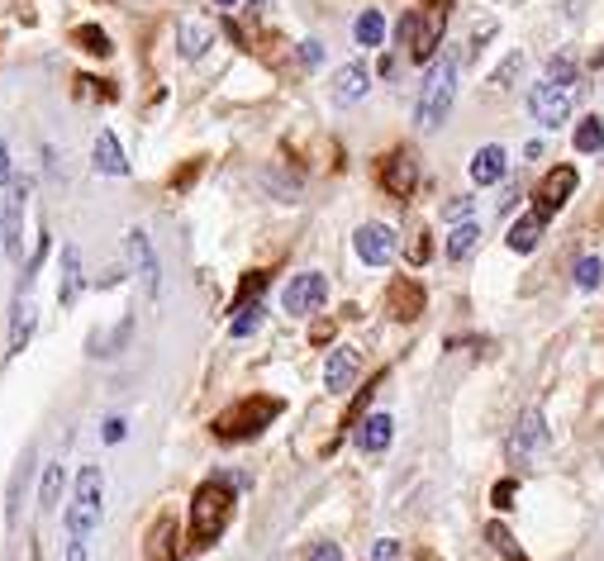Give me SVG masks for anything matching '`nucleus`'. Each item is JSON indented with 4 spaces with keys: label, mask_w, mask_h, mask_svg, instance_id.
Instances as JSON below:
<instances>
[{
    "label": "nucleus",
    "mask_w": 604,
    "mask_h": 561,
    "mask_svg": "<svg viewBox=\"0 0 604 561\" xmlns=\"http://www.w3.org/2000/svg\"><path fill=\"white\" fill-rule=\"evenodd\" d=\"M229 514H234V485H229V476H215V481L200 485L191 500V542L195 547H210L229 528Z\"/></svg>",
    "instance_id": "obj_1"
},
{
    "label": "nucleus",
    "mask_w": 604,
    "mask_h": 561,
    "mask_svg": "<svg viewBox=\"0 0 604 561\" xmlns=\"http://www.w3.org/2000/svg\"><path fill=\"white\" fill-rule=\"evenodd\" d=\"M452 96H457V62L438 58L424 77V91H419V105H414V124L419 129H438L452 110Z\"/></svg>",
    "instance_id": "obj_2"
},
{
    "label": "nucleus",
    "mask_w": 604,
    "mask_h": 561,
    "mask_svg": "<svg viewBox=\"0 0 604 561\" xmlns=\"http://www.w3.org/2000/svg\"><path fill=\"white\" fill-rule=\"evenodd\" d=\"M443 29H448V5H429L424 15H405L400 20V39L410 48L414 62H429L443 43Z\"/></svg>",
    "instance_id": "obj_3"
},
{
    "label": "nucleus",
    "mask_w": 604,
    "mask_h": 561,
    "mask_svg": "<svg viewBox=\"0 0 604 561\" xmlns=\"http://www.w3.org/2000/svg\"><path fill=\"white\" fill-rule=\"evenodd\" d=\"M276 414H281V400H243L238 409H229V414H219L215 419V433L219 438H253V433H262V428L272 424Z\"/></svg>",
    "instance_id": "obj_4"
},
{
    "label": "nucleus",
    "mask_w": 604,
    "mask_h": 561,
    "mask_svg": "<svg viewBox=\"0 0 604 561\" xmlns=\"http://www.w3.org/2000/svg\"><path fill=\"white\" fill-rule=\"evenodd\" d=\"M324 300H329V281H324L319 271H300V276L286 281V291H281V310L286 314H314Z\"/></svg>",
    "instance_id": "obj_5"
},
{
    "label": "nucleus",
    "mask_w": 604,
    "mask_h": 561,
    "mask_svg": "<svg viewBox=\"0 0 604 561\" xmlns=\"http://www.w3.org/2000/svg\"><path fill=\"white\" fill-rule=\"evenodd\" d=\"M528 115L538 119V124H547V129H562L566 119H571V96L543 77L533 91H528Z\"/></svg>",
    "instance_id": "obj_6"
},
{
    "label": "nucleus",
    "mask_w": 604,
    "mask_h": 561,
    "mask_svg": "<svg viewBox=\"0 0 604 561\" xmlns=\"http://www.w3.org/2000/svg\"><path fill=\"white\" fill-rule=\"evenodd\" d=\"M24 200H29V186L24 181H10V195H5V219H0V243L5 252L24 262Z\"/></svg>",
    "instance_id": "obj_7"
},
{
    "label": "nucleus",
    "mask_w": 604,
    "mask_h": 561,
    "mask_svg": "<svg viewBox=\"0 0 604 561\" xmlns=\"http://www.w3.org/2000/svg\"><path fill=\"white\" fill-rule=\"evenodd\" d=\"M124 252H129V262L138 267V276H143V286H148V295H162V267H157V252H153V238L143 229H129L124 233Z\"/></svg>",
    "instance_id": "obj_8"
},
{
    "label": "nucleus",
    "mask_w": 604,
    "mask_h": 561,
    "mask_svg": "<svg viewBox=\"0 0 604 561\" xmlns=\"http://www.w3.org/2000/svg\"><path fill=\"white\" fill-rule=\"evenodd\" d=\"M352 248H357V257L367 267H386L390 257H395V229H386V224H362L357 238H352Z\"/></svg>",
    "instance_id": "obj_9"
},
{
    "label": "nucleus",
    "mask_w": 604,
    "mask_h": 561,
    "mask_svg": "<svg viewBox=\"0 0 604 561\" xmlns=\"http://www.w3.org/2000/svg\"><path fill=\"white\" fill-rule=\"evenodd\" d=\"M543 447H547V424H543L538 409H528L524 419H519V428L509 433V457H514V462H528V457L543 452Z\"/></svg>",
    "instance_id": "obj_10"
},
{
    "label": "nucleus",
    "mask_w": 604,
    "mask_h": 561,
    "mask_svg": "<svg viewBox=\"0 0 604 561\" xmlns=\"http://www.w3.org/2000/svg\"><path fill=\"white\" fill-rule=\"evenodd\" d=\"M576 181H581V176H576V167H552V172L543 176V186H538V200H543L538 210H543V214H557V210L566 205V195L576 191Z\"/></svg>",
    "instance_id": "obj_11"
},
{
    "label": "nucleus",
    "mask_w": 604,
    "mask_h": 561,
    "mask_svg": "<svg viewBox=\"0 0 604 561\" xmlns=\"http://www.w3.org/2000/svg\"><path fill=\"white\" fill-rule=\"evenodd\" d=\"M505 172H509V153L500 143L476 148V157H471V181L476 186H495V181H505Z\"/></svg>",
    "instance_id": "obj_12"
},
{
    "label": "nucleus",
    "mask_w": 604,
    "mask_h": 561,
    "mask_svg": "<svg viewBox=\"0 0 604 561\" xmlns=\"http://www.w3.org/2000/svg\"><path fill=\"white\" fill-rule=\"evenodd\" d=\"M367 86H371V77H367L362 62H348V67L333 72V100H338V105H357V100L367 96Z\"/></svg>",
    "instance_id": "obj_13"
},
{
    "label": "nucleus",
    "mask_w": 604,
    "mask_h": 561,
    "mask_svg": "<svg viewBox=\"0 0 604 561\" xmlns=\"http://www.w3.org/2000/svg\"><path fill=\"white\" fill-rule=\"evenodd\" d=\"M91 162H96V172L105 176H129V162H124V148H119V138L110 129H100L96 143H91Z\"/></svg>",
    "instance_id": "obj_14"
},
{
    "label": "nucleus",
    "mask_w": 604,
    "mask_h": 561,
    "mask_svg": "<svg viewBox=\"0 0 604 561\" xmlns=\"http://www.w3.org/2000/svg\"><path fill=\"white\" fill-rule=\"evenodd\" d=\"M390 438H395V419H390V414H367V419L357 424V447H362V452H386Z\"/></svg>",
    "instance_id": "obj_15"
},
{
    "label": "nucleus",
    "mask_w": 604,
    "mask_h": 561,
    "mask_svg": "<svg viewBox=\"0 0 604 561\" xmlns=\"http://www.w3.org/2000/svg\"><path fill=\"white\" fill-rule=\"evenodd\" d=\"M381 181H386L390 195H400V200H405V195L414 191V181H419V167H414V157H410V153H395V157L386 162Z\"/></svg>",
    "instance_id": "obj_16"
},
{
    "label": "nucleus",
    "mask_w": 604,
    "mask_h": 561,
    "mask_svg": "<svg viewBox=\"0 0 604 561\" xmlns=\"http://www.w3.org/2000/svg\"><path fill=\"white\" fill-rule=\"evenodd\" d=\"M357 381V352L352 348H338L329 352V367H324V386L333 390V395H343V390Z\"/></svg>",
    "instance_id": "obj_17"
},
{
    "label": "nucleus",
    "mask_w": 604,
    "mask_h": 561,
    "mask_svg": "<svg viewBox=\"0 0 604 561\" xmlns=\"http://www.w3.org/2000/svg\"><path fill=\"white\" fill-rule=\"evenodd\" d=\"M543 229H547V214H543V210L524 214V219H519V224L509 229V248L519 252V257H524V252H533L538 243H543Z\"/></svg>",
    "instance_id": "obj_18"
},
{
    "label": "nucleus",
    "mask_w": 604,
    "mask_h": 561,
    "mask_svg": "<svg viewBox=\"0 0 604 561\" xmlns=\"http://www.w3.org/2000/svg\"><path fill=\"white\" fill-rule=\"evenodd\" d=\"M62 528L72 533V538H91L100 528V509L96 504H86V500H72L67 509H62Z\"/></svg>",
    "instance_id": "obj_19"
},
{
    "label": "nucleus",
    "mask_w": 604,
    "mask_h": 561,
    "mask_svg": "<svg viewBox=\"0 0 604 561\" xmlns=\"http://www.w3.org/2000/svg\"><path fill=\"white\" fill-rule=\"evenodd\" d=\"M176 43H181V53H186V58H200V53L215 43V29H210V24H200V20H181Z\"/></svg>",
    "instance_id": "obj_20"
},
{
    "label": "nucleus",
    "mask_w": 604,
    "mask_h": 561,
    "mask_svg": "<svg viewBox=\"0 0 604 561\" xmlns=\"http://www.w3.org/2000/svg\"><path fill=\"white\" fill-rule=\"evenodd\" d=\"M29 338H34V305H29V295L20 291V300H15V319H10V352H24L29 348Z\"/></svg>",
    "instance_id": "obj_21"
},
{
    "label": "nucleus",
    "mask_w": 604,
    "mask_h": 561,
    "mask_svg": "<svg viewBox=\"0 0 604 561\" xmlns=\"http://www.w3.org/2000/svg\"><path fill=\"white\" fill-rule=\"evenodd\" d=\"M77 295H81V252L67 243V248H62V286H58V300H62V305H72Z\"/></svg>",
    "instance_id": "obj_22"
},
{
    "label": "nucleus",
    "mask_w": 604,
    "mask_h": 561,
    "mask_svg": "<svg viewBox=\"0 0 604 561\" xmlns=\"http://www.w3.org/2000/svg\"><path fill=\"white\" fill-rule=\"evenodd\" d=\"M352 34H357L362 48H381V43H386V20H381V10H362L357 24H352Z\"/></svg>",
    "instance_id": "obj_23"
},
{
    "label": "nucleus",
    "mask_w": 604,
    "mask_h": 561,
    "mask_svg": "<svg viewBox=\"0 0 604 561\" xmlns=\"http://www.w3.org/2000/svg\"><path fill=\"white\" fill-rule=\"evenodd\" d=\"M476 243H481V229H476L471 219H462V224L448 233V257H452V262H462V257L476 252Z\"/></svg>",
    "instance_id": "obj_24"
},
{
    "label": "nucleus",
    "mask_w": 604,
    "mask_h": 561,
    "mask_svg": "<svg viewBox=\"0 0 604 561\" xmlns=\"http://www.w3.org/2000/svg\"><path fill=\"white\" fill-rule=\"evenodd\" d=\"M77 500L86 504H105V476H100V466H81V476H77Z\"/></svg>",
    "instance_id": "obj_25"
},
{
    "label": "nucleus",
    "mask_w": 604,
    "mask_h": 561,
    "mask_svg": "<svg viewBox=\"0 0 604 561\" xmlns=\"http://www.w3.org/2000/svg\"><path fill=\"white\" fill-rule=\"evenodd\" d=\"M62 504V462H53L48 471H43V490H39V509L43 514H53Z\"/></svg>",
    "instance_id": "obj_26"
},
{
    "label": "nucleus",
    "mask_w": 604,
    "mask_h": 561,
    "mask_svg": "<svg viewBox=\"0 0 604 561\" xmlns=\"http://www.w3.org/2000/svg\"><path fill=\"white\" fill-rule=\"evenodd\" d=\"M604 148V124L595 115H585L576 124V153H600Z\"/></svg>",
    "instance_id": "obj_27"
},
{
    "label": "nucleus",
    "mask_w": 604,
    "mask_h": 561,
    "mask_svg": "<svg viewBox=\"0 0 604 561\" xmlns=\"http://www.w3.org/2000/svg\"><path fill=\"white\" fill-rule=\"evenodd\" d=\"M486 538H490V547H495V552H500L505 561H528L524 552H519V542L509 538V528H505V523H490V528H486Z\"/></svg>",
    "instance_id": "obj_28"
},
{
    "label": "nucleus",
    "mask_w": 604,
    "mask_h": 561,
    "mask_svg": "<svg viewBox=\"0 0 604 561\" xmlns=\"http://www.w3.org/2000/svg\"><path fill=\"white\" fill-rule=\"evenodd\" d=\"M77 43L86 48V53H96V58H110V34H105V29H96V24H81Z\"/></svg>",
    "instance_id": "obj_29"
},
{
    "label": "nucleus",
    "mask_w": 604,
    "mask_h": 561,
    "mask_svg": "<svg viewBox=\"0 0 604 561\" xmlns=\"http://www.w3.org/2000/svg\"><path fill=\"white\" fill-rule=\"evenodd\" d=\"M600 281H604V262L600 257H581L576 262V286L581 291H600Z\"/></svg>",
    "instance_id": "obj_30"
},
{
    "label": "nucleus",
    "mask_w": 604,
    "mask_h": 561,
    "mask_svg": "<svg viewBox=\"0 0 604 561\" xmlns=\"http://www.w3.org/2000/svg\"><path fill=\"white\" fill-rule=\"evenodd\" d=\"M238 319H234V324H229V333H234V338H248V333H257V324H262V305H257V300H253V305H238Z\"/></svg>",
    "instance_id": "obj_31"
},
{
    "label": "nucleus",
    "mask_w": 604,
    "mask_h": 561,
    "mask_svg": "<svg viewBox=\"0 0 604 561\" xmlns=\"http://www.w3.org/2000/svg\"><path fill=\"white\" fill-rule=\"evenodd\" d=\"M547 81H552V86H562V91H571V86H576V62L571 58H552L547 62V72H543Z\"/></svg>",
    "instance_id": "obj_32"
},
{
    "label": "nucleus",
    "mask_w": 604,
    "mask_h": 561,
    "mask_svg": "<svg viewBox=\"0 0 604 561\" xmlns=\"http://www.w3.org/2000/svg\"><path fill=\"white\" fill-rule=\"evenodd\" d=\"M519 72H524V53H509L505 58V67H495V86H500V91H505L509 81L519 77Z\"/></svg>",
    "instance_id": "obj_33"
},
{
    "label": "nucleus",
    "mask_w": 604,
    "mask_h": 561,
    "mask_svg": "<svg viewBox=\"0 0 604 561\" xmlns=\"http://www.w3.org/2000/svg\"><path fill=\"white\" fill-rule=\"evenodd\" d=\"M305 561H343V552H338V542H314Z\"/></svg>",
    "instance_id": "obj_34"
},
{
    "label": "nucleus",
    "mask_w": 604,
    "mask_h": 561,
    "mask_svg": "<svg viewBox=\"0 0 604 561\" xmlns=\"http://www.w3.org/2000/svg\"><path fill=\"white\" fill-rule=\"evenodd\" d=\"M452 219V224H462V219H471V200L467 195H457V200H448V210H443Z\"/></svg>",
    "instance_id": "obj_35"
},
{
    "label": "nucleus",
    "mask_w": 604,
    "mask_h": 561,
    "mask_svg": "<svg viewBox=\"0 0 604 561\" xmlns=\"http://www.w3.org/2000/svg\"><path fill=\"white\" fill-rule=\"evenodd\" d=\"M300 62H305V67H319V62H324V48H319V43H300Z\"/></svg>",
    "instance_id": "obj_36"
},
{
    "label": "nucleus",
    "mask_w": 604,
    "mask_h": 561,
    "mask_svg": "<svg viewBox=\"0 0 604 561\" xmlns=\"http://www.w3.org/2000/svg\"><path fill=\"white\" fill-rule=\"evenodd\" d=\"M124 433H129V424L124 419H110L105 424V443H124Z\"/></svg>",
    "instance_id": "obj_37"
},
{
    "label": "nucleus",
    "mask_w": 604,
    "mask_h": 561,
    "mask_svg": "<svg viewBox=\"0 0 604 561\" xmlns=\"http://www.w3.org/2000/svg\"><path fill=\"white\" fill-rule=\"evenodd\" d=\"M395 557H400V547H395L390 538H381V542H376V557H371V561H395Z\"/></svg>",
    "instance_id": "obj_38"
},
{
    "label": "nucleus",
    "mask_w": 604,
    "mask_h": 561,
    "mask_svg": "<svg viewBox=\"0 0 604 561\" xmlns=\"http://www.w3.org/2000/svg\"><path fill=\"white\" fill-rule=\"evenodd\" d=\"M67 561H86V538H72L67 533Z\"/></svg>",
    "instance_id": "obj_39"
},
{
    "label": "nucleus",
    "mask_w": 604,
    "mask_h": 561,
    "mask_svg": "<svg viewBox=\"0 0 604 561\" xmlns=\"http://www.w3.org/2000/svg\"><path fill=\"white\" fill-rule=\"evenodd\" d=\"M15 176H10V148H5V138H0V186H10Z\"/></svg>",
    "instance_id": "obj_40"
},
{
    "label": "nucleus",
    "mask_w": 604,
    "mask_h": 561,
    "mask_svg": "<svg viewBox=\"0 0 604 561\" xmlns=\"http://www.w3.org/2000/svg\"><path fill=\"white\" fill-rule=\"evenodd\" d=\"M514 481H505V485H495V504H500V509H514Z\"/></svg>",
    "instance_id": "obj_41"
},
{
    "label": "nucleus",
    "mask_w": 604,
    "mask_h": 561,
    "mask_svg": "<svg viewBox=\"0 0 604 561\" xmlns=\"http://www.w3.org/2000/svg\"><path fill=\"white\" fill-rule=\"evenodd\" d=\"M429 252H433V243H429V233H419V243H414V262H429Z\"/></svg>",
    "instance_id": "obj_42"
},
{
    "label": "nucleus",
    "mask_w": 604,
    "mask_h": 561,
    "mask_svg": "<svg viewBox=\"0 0 604 561\" xmlns=\"http://www.w3.org/2000/svg\"><path fill=\"white\" fill-rule=\"evenodd\" d=\"M215 5H219V10H234V5H238V0H215Z\"/></svg>",
    "instance_id": "obj_43"
},
{
    "label": "nucleus",
    "mask_w": 604,
    "mask_h": 561,
    "mask_svg": "<svg viewBox=\"0 0 604 561\" xmlns=\"http://www.w3.org/2000/svg\"><path fill=\"white\" fill-rule=\"evenodd\" d=\"M0 248H5V243H0Z\"/></svg>",
    "instance_id": "obj_44"
}]
</instances>
